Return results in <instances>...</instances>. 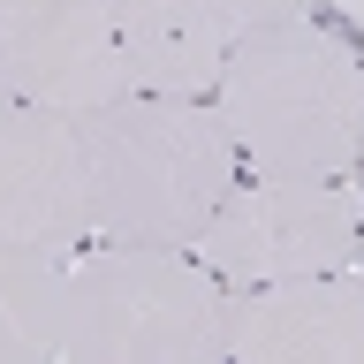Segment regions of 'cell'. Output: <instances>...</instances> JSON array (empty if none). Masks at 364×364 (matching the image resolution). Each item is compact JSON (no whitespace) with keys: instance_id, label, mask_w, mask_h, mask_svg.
I'll return each instance as SVG.
<instances>
[{"instance_id":"obj_8","label":"cell","mask_w":364,"mask_h":364,"mask_svg":"<svg viewBox=\"0 0 364 364\" xmlns=\"http://www.w3.org/2000/svg\"><path fill=\"white\" fill-rule=\"evenodd\" d=\"M114 46L144 99H213L228 68V38H213L182 0H107Z\"/></svg>"},{"instance_id":"obj_1","label":"cell","mask_w":364,"mask_h":364,"mask_svg":"<svg viewBox=\"0 0 364 364\" xmlns=\"http://www.w3.org/2000/svg\"><path fill=\"white\" fill-rule=\"evenodd\" d=\"M84 167L91 243L129 250H198L205 220L243 182L235 136L213 99H144L122 91L91 114H68Z\"/></svg>"},{"instance_id":"obj_9","label":"cell","mask_w":364,"mask_h":364,"mask_svg":"<svg viewBox=\"0 0 364 364\" xmlns=\"http://www.w3.org/2000/svg\"><path fill=\"white\" fill-rule=\"evenodd\" d=\"M68 258L0 250V364H61Z\"/></svg>"},{"instance_id":"obj_13","label":"cell","mask_w":364,"mask_h":364,"mask_svg":"<svg viewBox=\"0 0 364 364\" xmlns=\"http://www.w3.org/2000/svg\"><path fill=\"white\" fill-rule=\"evenodd\" d=\"M357 175H364V159H357Z\"/></svg>"},{"instance_id":"obj_10","label":"cell","mask_w":364,"mask_h":364,"mask_svg":"<svg viewBox=\"0 0 364 364\" xmlns=\"http://www.w3.org/2000/svg\"><path fill=\"white\" fill-rule=\"evenodd\" d=\"M190 16L213 31V38H250V31H266V23H296L304 16V0H182Z\"/></svg>"},{"instance_id":"obj_7","label":"cell","mask_w":364,"mask_h":364,"mask_svg":"<svg viewBox=\"0 0 364 364\" xmlns=\"http://www.w3.org/2000/svg\"><path fill=\"white\" fill-rule=\"evenodd\" d=\"M228 364H364V281L311 273L228 296Z\"/></svg>"},{"instance_id":"obj_5","label":"cell","mask_w":364,"mask_h":364,"mask_svg":"<svg viewBox=\"0 0 364 364\" xmlns=\"http://www.w3.org/2000/svg\"><path fill=\"white\" fill-rule=\"evenodd\" d=\"M129 91L107 0H0V99L38 114H91Z\"/></svg>"},{"instance_id":"obj_4","label":"cell","mask_w":364,"mask_h":364,"mask_svg":"<svg viewBox=\"0 0 364 364\" xmlns=\"http://www.w3.org/2000/svg\"><path fill=\"white\" fill-rule=\"evenodd\" d=\"M364 235V198L349 182H311V175H250L220 198L205 220L198 258L228 296L243 289H281L311 273H349Z\"/></svg>"},{"instance_id":"obj_12","label":"cell","mask_w":364,"mask_h":364,"mask_svg":"<svg viewBox=\"0 0 364 364\" xmlns=\"http://www.w3.org/2000/svg\"><path fill=\"white\" fill-rule=\"evenodd\" d=\"M349 273H357V281H364V235H357V266H349Z\"/></svg>"},{"instance_id":"obj_3","label":"cell","mask_w":364,"mask_h":364,"mask_svg":"<svg viewBox=\"0 0 364 364\" xmlns=\"http://www.w3.org/2000/svg\"><path fill=\"white\" fill-rule=\"evenodd\" d=\"M61 364H228V289L190 250L84 243L61 296Z\"/></svg>"},{"instance_id":"obj_6","label":"cell","mask_w":364,"mask_h":364,"mask_svg":"<svg viewBox=\"0 0 364 364\" xmlns=\"http://www.w3.org/2000/svg\"><path fill=\"white\" fill-rule=\"evenodd\" d=\"M84 243V167H76L68 122L0 99V250L76 258Z\"/></svg>"},{"instance_id":"obj_2","label":"cell","mask_w":364,"mask_h":364,"mask_svg":"<svg viewBox=\"0 0 364 364\" xmlns=\"http://www.w3.org/2000/svg\"><path fill=\"white\" fill-rule=\"evenodd\" d=\"M213 107L250 175L341 182L364 159V53L311 16L266 23L228 46Z\"/></svg>"},{"instance_id":"obj_11","label":"cell","mask_w":364,"mask_h":364,"mask_svg":"<svg viewBox=\"0 0 364 364\" xmlns=\"http://www.w3.org/2000/svg\"><path fill=\"white\" fill-rule=\"evenodd\" d=\"M334 8H341V16H349V23H364V0H334Z\"/></svg>"}]
</instances>
